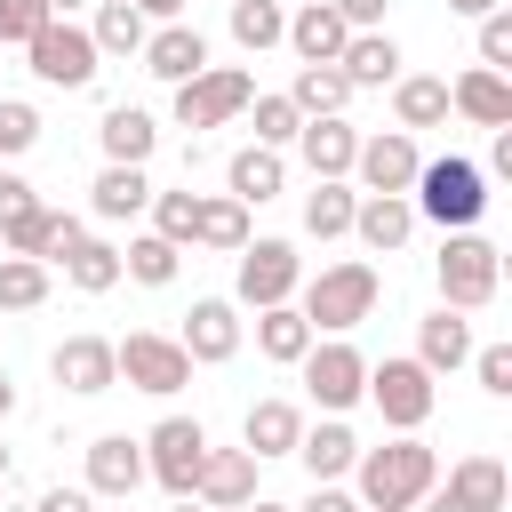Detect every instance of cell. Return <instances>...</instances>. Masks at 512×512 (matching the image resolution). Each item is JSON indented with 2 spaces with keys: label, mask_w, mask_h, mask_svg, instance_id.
Wrapping results in <instances>:
<instances>
[{
  "label": "cell",
  "mask_w": 512,
  "mask_h": 512,
  "mask_svg": "<svg viewBox=\"0 0 512 512\" xmlns=\"http://www.w3.org/2000/svg\"><path fill=\"white\" fill-rule=\"evenodd\" d=\"M72 240H80V216H64V208H32L24 224H8V232H0V248H8V256H40V264H64V256H72Z\"/></svg>",
  "instance_id": "9a60e30c"
},
{
  "label": "cell",
  "mask_w": 512,
  "mask_h": 512,
  "mask_svg": "<svg viewBox=\"0 0 512 512\" xmlns=\"http://www.w3.org/2000/svg\"><path fill=\"white\" fill-rule=\"evenodd\" d=\"M224 176H232V200H272L288 168H280V152H272V144H248V152H232V168H224Z\"/></svg>",
  "instance_id": "e575fe53"
},
{
  "label": "cell",
  "mask_w": 512,
  "mask_h": 512,
  "mask_svg": "<svg viewBox=\"0 0 512 512\" xmlns=\"http://www.w3.org/2000/svg\"><path fill=\"white\" fill-rule=\"evenodd\" d=\"M360 392L376 400V416H384L392 432H416V424L432 416V368H424V360H376Z\"/></svg>",
  "instance_id": "ba28073f"
},
{
  "label": "cell",
  "mask_w": 512,
  "mask_h": 512,
  "mask_svg": "<svg viewBox=\"0 0 512 512\" xmlns=\"http://www.w3.org/2000/svg\"><path fill=\"white\" fill-rule=\"evenodd\" d=\"M88 40H96V56H136L144 48V8L136 0H104L96 24H88Z\"/></svg>",
  "instance_id": "d6a6232c"
},
{
  "label": "cell",
  "mask_w": 512,
  "mask_h": 512,
  "mask_svg": "<svg viewBox=\"0 0 512 512\" xmlns=\"http://www.w3.org/2000/svg\"><path fill=\"white\" fill-rule=\"evenodd\" d=\"M352 208H360V192H352L344 176H312V192H304V232H312V240H336V232H352Z\"/></svg>",
  "instance_id": "83f0119b"
},
{
  "label": "cell",
  "mask_w": 512,
  "mask_h": 512,
  "mask_svg": "<svg viewBox=\"0 0 512 512\" xmlns=\"http://www.w3.org/2000/svg\"><path fill=\"white\" fill-rule=\"evenodd\" d=\"M112 368H120V384H136V392H160V400L192 384V352H184L176 336H152V328L120 336V344H112Z\"/></svg>",
  "instance_id": "5b68a950"
},
{
  "label": "cell",
  "mask_w": 512,
  "mask_h": 512,
  "mask_svg": "<svg viewBox=\"0 0 512 512\" xmlns=\"http://www.w3.org/2000/svg\"><path fill=\"white\" fill-rule=\"evenodd\" d=\"M176 512H208V504H192V496H176Z\"/></svg>",
  "instance_id": "6f0895ef"
},
{
  "label": "cell",
  "mask_w": 512,
  "mask_h": 512,
  "mask_svg": "<svg viewBox=\"0 0 512 512\" xmlns=\"http://www.w3.org/2000/svg\"><path fill=\"white\" fill-rule=\"evenodd\" d=\"M136 8H144V16H168V24H176V8H184V0H136Z\"/></svg>",
  "instance_id": "f5cc1de1"
},
{
  "label": "cell",
  "mask_w": 512,
  "mask_h": 512,
  "mask_svg": "<svg viewBox=\"0 0 512 512\" xmlns=\"http://www.w3.org/2000/svg\"><path fill=\"white\" fill-rule=\"evenodd\" d=\"M296 512H360V496H344V488H328V480H320V488H312Z\"/></svg>",
  "instance_id": "c3c4849f"
},
{
  "label": "cell",
  "mask_w": 512,
  "mask_h": 512,
  "mask_svg": "<svg viewBox=\"0 0 512 512\" xmlns=\"http://www.w3.org/2000/svg\"><path fill=\"white\" fill-rule=\"evenodd\" d=\"M416 360H424L432 376H440V368H464V360H472V328H464V320L440 304V312L416 328Z\"/></svg>",
  "instance_id": "4dcf8cb0"
},
{
  "label": "cell",
  "mask_w": 512,
  "mask_h": 512,
  "mask_svg": "<svg viewBox=\"0 0 512 512\" xmlns=\"http://www.w3.org/2000/svg\"><path fill=\"white\" fill-rule=\"evenodd\" d=\"M136 56H144V72H152V80H168V88H176V80H192V72H208V40H200L192 24H160V32H144V48H136Z\"/></svg>",
  "instance_id": "4fadbf2b"
},
{
  "label": "cell",
  "mask_w": 512,
  "mask_h": 512,
  "mask_svg": "<svg viewBox=\"0 0 512 512\" xmlns=\"http://www.w3.org/2000/svg\"><path fill=\"white\" fill-rule=\"evenodd\" d=\"M144 208H152V232H160V240L192 248V224H200V192H152Z\"/></svg>",
  "instance_id": "60d3db41"
},
{
  "label": "cell",
  "mask_w": 512,
  "mask_h": 512,
  "mask_svg": "<svg viewBox=\"0 0 512 512\" xmlns=\"http://www.w3.org/2000/svg\"><path fill=\"white\" fill-rule=\"evenodd\" d=\"M48 8H64V16H72V8H80V0H48Z\"/></svg>",
  "instance_id": "680465c9"
},
{
  "label": "cell",
  "mask_w": 512,
  "mask_h": 512,
  "mask_svg": "<svg viewBox=\"0 0 512 512\" xmlns=\"http://www.w3.org/2000/svg\"><path fill=\"white\" fill-rule=\"evenodd\" d=\"M472 368H480V392L512 400V344H488V352H472Z\"/></svg>",
  "instance_id": "bcb514c9"
},
{
  "label": "cell",
  "mask_w": 512,
  "mask_h": 512,
  "mask_svg": "<svg viewBox=\"0 0 512 512\" xmlns=\"http://www.w3.org/2000/svg\"><path fill=\"white\" fill-rule=\"evenodd\" d=\"M408 192H416L408 208L432 216L440 232H464V224H480V208H488V176H480L472 160H456V152H448V160H424Z\"/></svg>",
  "instance_id": "7a4b0ae2"
},
{
  "label": "cell",
  "mask_w": 512,
  "mask_h": 512,
  "mask_svg": "<svg viewBox=\"0 0 512 512\" xmlns=\"http://www.w3.org/2000/svg\"><path fill=\"white\" fill-rule=\"evenodd\" d=\"M336 72H344L352 88H384V80H400V48H392L384 32H352L344 56H336Z\"/></svg>",
  "instance_id": "4316f807"
},
{
  "label": "cell",
  "mask_w": 512,
  "mask_h": 512,
  "mask_svg": "<svg viewBox=\"0 0 512 512\" xmlns=\"http://www.w3.org/2000/svg\"><path fill=\"white\" fill-rule=\"evenodd\" d=\"M304 320H312V336L328 328V336H344V328H360L368 312H376V272L368 264H328L312 288H304V304H296Z\"/></svg>",
  "instance_id": "277c9868"
},
{
  "label": "cell",
  "mask_w": 512,
  "mask_h": 512,
  "mask_svg": "<svg viewBox=\"0 0 512 512\" xmlns=\"http://www.w3.org/2000/svg\"><path fill=\"white\" fill-rule=\"evenodd\" d=\"M488 8H504V0H448V16H472V24H480Z\"/></svg>",
  "instance_id": "816d5d0a"
},
{
  "label": "cell",
  "mask_w": 512,
  "mask_h": 512,
  "mask_svg": "<svg viewBox=\"0 0 512 512\" xmlns=\"http://www.w3.org/2000/svg\"><path fill=\"white\" fill-rule=\"evenodd\" d=\"M416 168H424V152H416V136H408V128L360 136V152H352L360 192H408V184H416Z\"/></svg>",
  "instance_id": "8fae6325"
},
{
  "label": "cell",
  "mask_w": 512,
  "mask_h": 512,
  "mask_svg": "<svg viewBox=\"0 0 512 512\" xmlns=\"http://www.w3.org/2000/svg\"><path fill=\"white\" fill-rule=\"evenodd\" d=\"M296 280H304V264H296V248L288 240H248L240 248V304H288L296 296Z\"/></svg>",
  "instance_id": "7c38bea8"
},
{
  "label": "cell",
  "mask_w": 512,
  "mask_h": 512,
  "mask_svg": "<svg viewBox=\"0 0 512 512\" xmlns=\"http://www.w3.org/2000/svg\"><path fill=\"white\" fill-rule=\"evenodd\" d=\"M328 8H336V16H344V24H352V32H368V24H376V16H384V0H328Z\"/></svg>",
  "instance_id": "681fc988"
},
{
  "label": "cell",
  "mask_w": 512,
  "mask_h": 512,
  "mask_svg": "<svg viewBox=\"0 0 512 512\" xmlns=\"http://www.w3.org/2000/svg\"><path fill=\"white\" fill-rule=\"evenodd\" d=\"M232 512H288V504H272V496H248V504H232Z\"/></svg>",
  "instance_id": "11a10c76"
},
{
  "label": "cell",
  "mask_w": 512,
  "mask_h": 512,
  "mask_svg": "<svg viewBox=\"0 0 512 512\" xmlns=\"http://www.w3.org/2000/svg\"><path fill=\"white\" fill-rule=\"evenodd\" d=\"M448 112H464V120H480V128H512V80L488 72V64H472V72L448 88Z\"/></svg>",
  "instance_id": "7402d4cb"
},
{
  "label": "cell",
  "mask_w": 512,
  "mask_h": 512,
  "mask_svg": "<svg viewBox=\"0 0 512 512\" xmlns=\"http://www.w3.org/2000/svg\"><path fill=\"white\" fill-rule=\"evenodd\" d=\"M8 408H16V384H8V376H0V416H8Z\"/></svg>",
  "instance_id": "9f6ffc18"
},
{
  "label": "cell",
  "mask_w": 512,
  "mask_h": 512,
  "mask_svg": "<svg viewBox=\"0 0 512 512\" xmlns=\"http://www.w3.org/2000/svg\"><path fill=\"white\" fill-rule=\"evenodd\" d=\"M136 480H144V440H128V432L88 440V488L96 496H136Z\"/></svg>",
  "instance_id": "44dd1931"
},
{
  "label": "cell",
  "mask_w": 512,
  "mask_h": 512,
  "mask_svg": "<svg viewBox=\"0 0 512 512\" xmlns=\"http://www.w3.org/2000/svg\"><path fill=\"white\" fill-rule=\"evenodd\" d=\"M24 56H32V72H40L48 88H88V80H96V64H104V56H96V40H88L80 24H64V16H48V24L24 40Z\"/></svg>",
  "instance_id": "52a82bcc"
},
{
  "label": "cell",
  "mask_w": 512,
  "mask_h": 512,
  "mask_svg": "<svg viewBox=\"0 0 512 512\" xmlns=\"http://www.w3.org/2000/svg\"><path fill=\"white\" fill-rule=\"evenodd\" d=\"M248 120H256V144H296V128H304V112L288 104V96H248Z\"/></svg>",
  "instance_id": "b9f144b4"
},
{
  "label": "cell",
  "mask_w": 512,
  "mask_h": 512,
  "mask_svg": "<svg viewBox=\"0 0 512 512\" xmlns=\"http://www.w3.org/2000/svg\"><path fill=\"white\" fill-rule=\"evenodd\" d=\"M432 272H440V304H448V312H480V304L496 296V280H504V256H496V240H480V232L464 224V232L440 240V264H432Z\"/></svg>",
  "instance_id": "3957f363"
},
{
  "label": "cell",
  "mask_w": 512,
  "mask_h": 512,
  "mask_svg": "<svg viewBox=\"0 0 512 512\" xmlns=\"http://www.w3.org/2000/svg\"><path fill=\"white\" fill-rule=\"evenodd\" d=\"M192 360H232L240 352V312L224 304V296H200L192 312H184V336H176Z\"/></svg>",
  "instance_id": "ffe728a7"
},
{
  "label": "cell",
  "mask_w": 512,
  "mask_h": 512,
  "mask_svg": "<svg viewBox=\"0 0 512 512\" xmlns=\"http://www.w3.org/2000/svg\"><path fill=\"white\" fill-rule=\"evenodd\" d=\"M96 136H104V152H112V160H128V168H144V160H152V144H160L152 112H136V104H112Z\"/></svg>",
  "instance_id": "f1b7e54d"
},
{
  "label": "cell",
  "mask_w": 512,
  "mask_h": 512,
  "mask_svg": "<svg viewBox=\"0 0 512 512\" xmlns=\"http://www.w3.org/2000/svg\"><path fill=\"white\" fill-rule=\"evenodd\" d=\"M0 480H8V448H0Z\"/></svg>",
  "instance_id": "91938a15"
},
{
  "label": "cell",
  "mask_w": 512,
  "mask_h": 512,
  "mask_svg": "<svg viewBox=\"0 0 512 512\" xmlns=\"http://www.w3.org/2000/svg\"><path fill=\"white\" fill-rule=\"evenodd\" d=\"M432 488H440V480H432ZM440 496H448L456 512H504V496H512V488H504V464H496V456H464V464L448 472V488H440Z\"/></svg>",
  "instance_id": "603a6c76"
},
{
  "label": "cell",
  "mask_w": 512,
  "mask_h": 512,
  "mask_svg": "<svg viewBox=\"0 0 512 512\" xmlns=\"http://www.w3.org/2000/svg\"><path fill=\"white\" fill-rule=\"evenodd\" d=\"M176 256H184L176 240L144 232V240H128V248H120V272H128V280H144V288H168V280H176Z\"/></svg>",
  "instance_id": "74e56055"
},
{
  "label": "cell",
  "mask_w": 512,
  "mask_h": 512,
  "mask_svg": "<svg viewBox=\"0 0 512 512\" xmlns=\"http://www.w3.org/2000/svg\"><path fill=\"white\" fill-rule=\"evenodd\" d=\"M296 152H304V168H312V176H352L360 136H352V120H344V112H312V120L296 128Z\"/></svg>",
  "instance_id": "5bb4252c"
},
{
  "label": "cell",
  "mask_w": 512,
  "mask_h": 512,
  "mask_svg": "<svg viewBox=\"0 0 512 512\" xmlns=\"http://www.w3.org/2000/svg\"><path fill=\"white\" fill-rule=\"evenodd\" d=\"M152 200V184H144V168H128V160H112L96 184H88V208L104 216V224H120V216H136Z\"/></svg>",
  "instance_id": "f546056e"
},
{
  "label": "cell",
  "mask_w": 512,
  "mask_h": 512,
  "mask_svg": "<svg viewBox=\"0 0 512 512\" xmlns=\"http://www.w3.org/2000/svg\"><path fill=\"white\" fill-rule=\"evenodd\" d=\"M296 456H304V472H312V480H336V472H352L360 440H352V424H344V416H328V424L296 432Z\"/></svg>",
  "instance_id": "484cf974"
},
{
  "label": "cell",
  "mask_w": 512,
  "mask_h": 512,
  "mask_svg": "<svg viewBox=\"0 0 512 512\" xmlns=\"http://www.w3.org/2000/svg\"><path fill=\"white\" fill-rule=\"evenodd\" d=\"M256 352L280 360V368H296V360L312 352V320H304L296 304H264V312H256Z\"/></svg>",
  "instance_id": "d4e9b609"
},
{
  "label": "cell",
  "mask_w": 512,
  "mask_h": 512,
  "mask_svg": "<svg viewBox=\"0 0 512 512\" xmlns=\"http://www.w3.org/2000/svg\"><path fill=\"white\" fill-rule=\"evenodd\" d=\"M32 144H40V112L0 96V152H32Z\"/></svg>",
  "instance_id": "ee69618b"
},
{
  "label": "cell",
  "mask_w": 512,
  "mask_h": 512,
  "mask_svg": "<svg viewBox=\"0 0 512 512\" xmlns=\"http://www.w3.org/2000/svg\"><path fill=\"white\" fill-rule=\"evenodd\" d=\"M48 16H56L48 0H0V48H24V40L48 24Z\"/></svg>",
  "instance_id": "7bdbcfd3"
},
{
  "label": "cell",
  "mask_w": 512,
  "mask_h": 512,
  "mask_svg": "<svg viewBox=\"0 0 512 512\" xmlns=\"http://www.w3.org/2000/svg\"><path fill=\"white\" fill-rule=\"evenodd\" d=\"M48 368H56V384H64V392H112V384H120V368H112V344H104V336H64V344L48 352Z\"/></svg>",
  "instance_id": "2e32d148"
},
{
  "label": "cell",
  "mask_w": 512,
  "mask_h": 512,
  "mask_svg": "<svg viewBox=\"0 0 512 512\" xmlns=\"http://www.w3.org/2000/svg\"><path fill=\"white\" fill-rule=\"evenodd\" d=\"M352 232H360V248L392 256V248L416 232V208H408V192H360V208H352Z\"/></svg>",
  "instance_id": "d6986e66"
},
{
  "label": "cell",
  "mask_w": 512,
  "mask_h": 512,
  "mask_svg": "<svg viewBox=\"0 0 512 512\" xmlns=\"http://www.w3.org/2000/svg\"><path fill=\"white\" fill-rule=\"evenodd\" d=\"M288 104L312 120V112H344L352 104V80L336 72V64H296V88H288Z\"/></svg>",
  "instance_id": "836d02e7"
},
{
  "label": "cell",
  "mask_w": 512,
  "mask_h": 512,
  "mask_svg": "<svg viewBox=\"0 0 512 512\" xmlns=\"http://www.w3.org/2000/svg\"><path fill=\"white\" fill-rule=\"evenodd\" d=\"M280 40H288L304 64H336V56H344V40H352V24H344L328 0H304V8L288 16V32H280Z\"/></svg>",
  "instance_id": "ac0fdd59"
},
{
  "label": "cell",
  "mask_w": 512,
  "mask_h": 512,
  "mask_svg": "<svg viewBox=\"0 0 512 512\" xmlns=\"http://www.w3.org/2000/svg\"><path fill=\"white\" fill-rule=\"evenodd\" d=\"M32 512H88V496H80V488H40Z\"/></svg>",
  "instance_id": "f907efd6"
},
{
  "label": "cell",
  "mask_w": 512,
  "mask_h": 512,
  "mask_svg": "<svg viewBox=\"0 0 512 512\" xmlns=\"http://www.w3.org/2000/svg\"><path fill=\"white\" fill-rule=\"evenodd\" d=\"M248 96H256V80H248L240 64H208V72L176 80V120H184V128H224V120L248 112Z\"/></svg>",
  "instance_id": "8992f818"
},
{
  "label": "cell",
  "mask_w": 512,
  "mask_h": 512,
  "mask_svg": "<svg viewBox=\"0 0 512 512\" xmlns=\"http://www.w3.org/2000/svg\"><path fill=\"white\" fill-rule=\"evenodd\" d=\"M296 368H304V392H312L328 416H344V408L360 400V384H368V360H360L352 344H320V336H312V352H304Z\"/></svg>",
  "instance_id": "30bf717a"
},
{
  "label": "cell",
  "mask_w": 512,
  "mask_h": 512,
  "mask_svg": "<svg viewBox=\"0 0 512 512\" xmlns=\"http://www.w3.org/2000/svg\"><path fill=\"white\" fill-rule=\"evenodd\" d=\"M192 496H200L208 512H232V504H248V496H256V456H248V448H208V464H200Z\"/></svg>",
  "instance_id": "e0dca14e"
},
{
  "label": "cell",
  "mask_w": 512,
  "mask_h": 512,
  "mask_svg": "<svg viewBox=\"0 0 512 512\" xmlns=\"http://www.w3.org/2000/svg\"><path fill=\"white\" fill-rule=\"evenodd\" d=\"M288 32V16H280V0H232V40L248 48V56H264L272 40Z\"/></svg>",
  "instance_id": "ab89813d"
},
{
  "label": "cell",
  "mask_w": 512,
  "mask_h": 512,
  "mask_svg": "<svg viewBox=\"0 0 512 512\" xmlns=\"http://www.w3.org/2000/svg\"><path fill=\"white\" fill-rule=\"evenodd\" d=\"M48 304V264L40 256H0V312H32Z\"/></svg>",
  "instance_id": "f35d334b"
},
{
  "label": "cell",
  "mask_w": 512,
  "mask_h": 512,
  "mask_svg": "<svg viewBox=\"0 0 512 512\" xmlns=\"http://www.w3.org/2000/svg\"><path fill=\"white\" fill-rule=\"evenodd\" d=\"M480 64H488V72H504V64H512V16H504V8H488V16H480Z\"/></svg>",
  "instance_id": "f6af8a7d"
},
{
  "label": "cell",
  "mask_w": 512,
  "mask_h": 512,
  "mask_svg": "<svg viewBox=\"0 0 512 512\" xmlns=\"http://www.w3.org/2000/svg\"><path fill=\"white\" fill-rule=\"evenodd\" d=\"M200 464H208V432H200L192 416H160V424H152V440H144V472H152L168 496H192Z\"/></svg>",
  "instance_id": "9c48e42d"
},
{
  "label": "cell",
  "mask_w": 512,
  "mask_h": 512,
  "mask_svg": "<svg viewBox=\"0 0 512 512\" xmlns=\"http://www.w3.org/2000/svg\"><path fill=\"white\" fill-rule=\"evenodd\" d=\"M32 208H40V200H32V184H24V176H0V232H8V224H24Z\"/></svg>",
  "instance_id": "7dc6e473"
},
{
  "label": "cell",
  "mask_w": 512,
  "mask_h": 512,
  "mask_svg": "<svg viewBox=\"0 0 512 512\" xmlns=\"http://www.w3.org/2000/svg\"><path fill=\"white\" fill-rule=\"evenodd\" d=\"M416 504H424V512H456V504H448V496H440V488H424V496H416Z\"/></svg>",
  "instance_id": "db71d44e"
},
{
  "label": "cell",
  "mask_w": 512,
  "mask_h": 512,
  "mask_svg": "<svg viewBox=\"0 0 512 512\" xmlns=\"http://www.w3.org/2000/svg\"><path fill=\"white\" fill-rule=\"evenodd\" d=\"M392 112H400V128H440L448 120V80H400L392 88Z\"/></svg>",
  "instance_id": "8d00e7d4"
},
{
  "label": "cell",
  "mask_w": 512,
  "mask_h": 512,
  "mask_svg": "<svg viewBox=\"0 0 512 512\" xmlns=\"http://www.w3.org/2000/svg\"><path fill=\"white\" fill-rule=\"evenodd\" d=\"M64 280H72V288H88V296H104V288L120 280V248L80 232V240H72V256H64Z\"/></svg>",
  "instance_id": "d590c367"
},
{
  "label": "cell",
  "mask_w": 512,
  "mask_h": 512,
  "mask_svg": "<svg viewBox=\"0 0 512 512\" xmlns=\"http://www.w3.org/2000/svg\"><path fill=\"white\" fill-rule=\"evenodd\" d=\"M352 472H360V512H408V504L440 480V464H432V448H424L416 432H400V440H384V448H360Z\"/></svg>",
  "instance_id": "6da1fadb"
},
{
  "label": "cell",
  "mask_w": 512,
  "mask_h": 512,
  "mask_svg": "<svg viewBox=\"0 0 512 512\" xmlns=\"http://www.w3.org/2000/svg\"><path fill=\"white\" fill-rule=\"evenodd\" d=\"M192 248H224V256H240L248 248V200H200V224H192Z\"/></svg>",
  "instance_id": "1f68e13d"
},
{
  "label": "cell",
  "mask_w": 512,
  "mask_h": 512,
  "mask_svg": "<svg viewBox=\"0 0 512 512\" xmlns=\"http://www.w3.org/2000/svg\"><path fill=\"white\" fill-rule=\"evenodd\" d=\"M296 432H304V416L288 408V400H256L248 408V424H240V448L264 464V456H296Z\"/></svg>",
  "instance_id": "cb8c5ba5"
}]
</instances>
